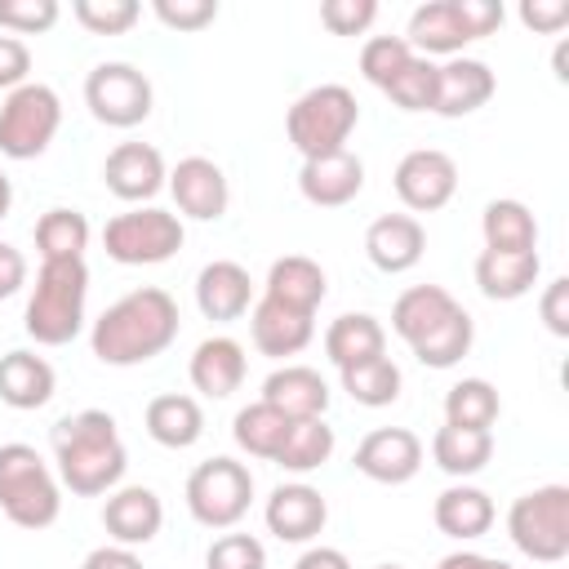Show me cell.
I'll list each match as a JSON object with an SVG mask.
<instances>
[{
    "label": "cell",
    "instance_id": "54",
    "mask_svg": "<svg viewBox=\"0 0 569 569\" xmlns=\"http://www.w3.org/2000/svg\"><path fill=\"white\" fill-rule=\"evenodd\" d=\"M9 204H13V182H9V173L0 169V222L9 218Z\"/></svg>",
    "mask_w": 569,
    "mask_h": 569
},
{
    "label": "cell",
    "instance_id": "20",
    "mask_svg": "<svg viewBox=\"0 0 569 569\" xmlns=\"http://www.w3.org/2000/svg\"><path fill=\"white\" fill-rule=\"evenodd\" d=\"M329 293V280H325V267L307 253H284L271 262L267 271V284H262V298L289 307V311H302V316H316V307L325 302Z\"/></svg>",
    "mask_w": 569,
    "mask_h": 569
},
{
    "label": "cell",
    "instance_id": "2",
    "mask_svg": "<svg viewBox=\"0 0 569 569\" xmlns=\"http://www.w3.org/2000/svg\"><path fill=\"white\" fill-rule=\"evenodd\" d=\"M53 462H58V480L80 493V498H98L111 493L129 467L124 440L116 431V418L107 409H80L67 413L53 427Z\"/></svg>",
    "mask_w": 569,
    "mask_h": 569
},
{
    "label": "cell",
    "instance_id": "53",
    "mask_svg": "<svg viewBox=\"0 0 569 569\" xmlns=\"http://www.w3.org/2000/svg\"><path fill=\"white\" fill-rule=\"evenodd\" d=\"M436 569H516V565H507L498 556H480V551H449Z\"/></svg>",
    "mask_w": 569,
    "mask_h": 569
},
{
    "label": "cell",
    "instance_id": "48",
    "mask_svg": "<svg viewBox=\"0 0 569 569\" xmlns=\"http://www.w3.org/2000/svg\"><path fill=\"white\" fill-rule=\"evenodd\" d=\"M27 71H31V49L18 40V36H0V89H18L27 84Z\"/></svg>",
    "mask_w": 569,
    "mask_h": 569
},
{
    "label": "cell",
    "instance_id": "23",
    "mask_svg": "<svg viewBox=\"0 0 569 569\" xmlns=\"http://www.w3.org/2000/svg\"><path fill=\"white\" fill-rule=\"evenodd\" d=\"M409 49L418 58H431V53H445V58H458L462 44H471V31L462 22V9L458 0H427L409 13Z\"/></svg>",
    "mask_w": 569,
    "mask_h": 569
},
{
    "label": "cell",
    "instance_id": "10",
    "mask_svg": "<svg viewBox=\"0 0 569 569\" xmlns=\"http://www.w3.org/2000/svg\"><path fill=\"white\" fill-rule=\"evenodd\" d=\"M151 80L133 62H98L84 76V102L98 124L107 129H133L151 116Z\"/></svg>",
    "mask_w": 569,
    "mask_h": 569
},
{
    "label": "cell",
    "instance_id": "22",
    "mask_svg": "<svg viewBox=\"0 0 569 569\" xmlns=\"http://www.w3.org/2000/svg\"><path fill=\"white\" fill-rule=\"evenodd\" d=\"M244 369H249L244 347H240L236 338H227V333L204 338V342L191 351V365H187L191 387H196L200 396H209V400H227L231 391H240Z\"/></svg>",
    "mask_w": 569,
    "mask_h": 569
},
{
    "label": "cell",
    "instance_id": "9",
    "mask_svg": "<svg viewBox=\"0 0 569 569\" xmlns=\"http://www.w3.org/2000/svg\"><path fill=\"white\" fill-rule=\"evenodd\" d=\"M253 502V471L236 458H209L187 476V511L204 529H231Z\"/></svg>",
    "mask_w": 569,
    "mask_h": 569
},
{
    "label": "cell",
    "instance_id": "55",
    "mask_svg": "<svg viewBox=\"0 0 569 569\" xmlns=\"http://www.w3.org/2000/svg\"><path fill=\"white\" fill-rule=\"evenodd\" d=\"M373 569H405V565H373Z\"/></svg>",
    "mask_w": 569,
    "mask_h": 569
},
{
    "label": "cell",
    "instance_id": "45",
    "mask_svg": "<svg viewBox=\"0 0 569 569\" xmlns=\"http://www.w3.org/2000/svg\"><path fill=\"white\" fill-rule=\"evenodd\" d=\"M373 18H378V0H325L320 4V22L333 36H360L369 31Z\"/></svg>",
    "mask_w": 569,
    "mask_h": 569
},
{
    "label": "cell",
    "instance_id": "35",
    "mask_svg": "<svg viewBox=\"0 0 569 569\" xmlns=\"http://www.w3.org/2000/svg\"><path fill=\"white\" fill-rule=\"evenodd\" d=\"M289 427H293V418H284V413L271 409L267 400H253V405H244V409L236 413L231 436H236V445H240L249 458H267V462H271V458L280 453Z\"/></svg>",
    "mask_w": 569,
    "mask_h": 569
},
{
    "label": "cell",
    "instance_id": "47",
    "mask_svg": "<svg viewBox=\"0 0 569 569\" xmlns=\"http://www.w3.org/2000/svg\"><path fill=\"white\" fill-rule=\"evenodd\" d=\"M538 311H542V320H547V329H551L556 338H569V280H565V276H556V280L542 289Z\"/></svg>",
    "mask_w": 569,
    "mask_h": 569
},
{
    "label": "cell",
    "instance_id": "27",
    "mask_svg": "<svg viewBox=\"0 0 569 569\" xmlns=\"http://www.w3.org/2000/svg\"><path fill=\"white\" fill-rule=\"evenodd\" d=\"M325 356L338 369H351V365H365V360L387 356V329H382V320L369 316V311H342L325 329Z\"/></svg>",
    "mask_w": 569,
    "mask_h": 569
},
{
    "label": "cell",
    "instance_id": "33",
    "mask_svg": "<svg viewBox=\"0 0 569 569\" xmlns=\"http://www.w3.org/2000/svg\"><path fill=\"white\" fill-rule=\"evenodd\" d=\"M431 458H436V467L445 476L467 480V476H476V471L489 467V458H493V431H467V427H449L445 422L431 436Z\"/></svg>",
    "mask_w": 569,
    "mask_h": 569
},
{
    "label": "cell",
    "instance_id": "16",
    "mask_svg": "<svg viewBox=\"0 0 569 569\" xmlns=\"http://www.w3.org/2000/svg\"><path fill=\"white\" fill-rule=\"evenodd\" d=\"M102 525H107L111 542H120V547H147L160 533V525H164V502L147 485L111 489L107 502H102Z\"/></svg>",
    "mask_w": 569,
    "mask_h": 569
},
{
    "label": "cell",
    "instance_id": "44",
    "mask_svg": "<svg viewBox=\"0 0 569 569\" xmlns=\"http://www.w3.org/2000/svg\"><path fill=\"white\" fill-rule=\"evenodd\" d=\"M58 22V0H0V27L13 36H40Z\"/></svg>",
    "mask_w": 569,
    "mask_h": 569
},
{
    "label": "cell",
    "instance_id": "41",
    "mask_svg": "<svg viewBox=\"0 0 569 569\" xmlns=\"http://www.w3.org/2000/svg\"><path fill=\"white\" fill-rule=\"evenodd\" d=\"M400 111H431L436 107V62L431 58H409L405 71L382 89Z\"/></svg>",
    "mask_w": 569,
    "mask_h": 569
},
{
    "label": "cell",
    "instance_id": "50",
    "mask_svg": "<svg viewBox=\"0 0 569 569\" xmlns=\"http://www.w3.org/2000/svg\"><path fill=\"white\" fill-rule=\"evenodd\" d=\"M80 569H147V565H142V556H138L133 547L102 542V547H93V551L84 556V565H80Z\"/></svg>",
    "mask_w": 569,
    "mask_h": 569
},
{
    "label": "cell",
    "instance_id": "4",
    "mask_svg": "<svg viewBox=\"0 0 569 569\" xmlns=\"http://www.w3.org/2000/svg\"><path fill=\"white\" fill-rule=\"evenodd\" d=\"M0 511L18 529H49L58 520V511H62L58 476L22 440L0 445Z\"/></svg>",
    "mask_w": 569,
    "mask_h": 569
},
{
    "label": "cell",
    "instance_id": "26",
    "mask_svg": "<svg viewBox=\"0 0 569 569\" xmlns=\"http://www.w3.org/2000/svg\"><path fill=\"white\" fill-rule=\"evenodd\" d=\"M538 271H542L538 249H529V253L480 249V258H476V284H480V293L493 298V302H516V298H525V293L538 284Z\"/></svg>",
    "mask_w": 569,
    "mask_h": 569
},
{
    "label": "cell",
    "instance_id": "37",
    "mask_svg": "<svg viewBox=\"0 0 569 569\" xmlns=\"http://www.w3.org/2000/svg\"><path fill=\"white\" fill-rule=\"evenodd\" d=\"M502 413L498 387L485 378H462L445 391V422L449 427H467V431H489Z\"/></svg>",
    "mask_w": 569,
    "mask_h": 569
},
{
    "label": "cell",
    "instance_id": "3",
    "mask_svg": "<svg viewBox=\"0 0 569 569\" xmlns=\"http://www.w3.org/2000/svg\"><path fill=\"white\" fill-rule=\"evenodd\" d=\"M84 298H89V267L84 258L67 262H40L22 329L40 347H67L84 329Z\"/></svg>",
    "mask_w": 569,
    "mask_h": 569
},
{
    "label": "cell",
    "instance_id": "13",
    "mask_svg": "<svg viewBox=\"0 0 569 569\" xmlns=\"http://www.w3.org/2000/svg\"><path fill=\"white\" fill-rule=\"evenodd\" d=\"M356 471L378 480V485H405L422 467V440L409 427H373L356 445Z\"/></svg>",
    "mask_w": 569,
    "mask_h": 569
},
{
    "label": "cell",
    "instance_id": "42",
    "mask_svg": "<svg viewBox=\"0 0 569 569\" xmlns=\"http://www.w3.org/2000/svg\"><path fill=\"white\" fill-rule=\"evenodd\" d=\"M71 13H76V22H80L84 31H93V36H124V31L138 22L142 4H138V0H76Z\"/></svg>",
    "mask_w": 569,
    "mask_h": 569
},
{
    "label": "cell",
    "instance_id": "15",
    "mask_svg": "<svg viewBox=\"0 0 569 569\" xmlns=\"http://www.w3.org/2000/svg\"><path fill=\"white\" fill-rule=\"evenodd\" d=\"M164 156L151 147V142H120L107 151L102 160V182L111 196L129 200V204H142L151 200L160 187H164Z\"/></svg>",
    "mask_w": 569,
    "mask_h": 569
},
{
    "label": "cell",
    "instance_id": "7",
    "mask_svg": "<svg viewBox=\"0 0 569 569\" xmlns=\"http://www.w3.org/2000/svg\"><path fill=\"white\" fill-rule=\"evenodd\" d=\"M187 231H182V218L169 213V209H156V204H138L129 213H116L107 227H102V249L107 258L124 262V267H156V262H169L178 249H182Z\"/></svg>",
    "mask_w": 569,
    "mask_h": 569
},
{
    "label": "cell",
    "instance_id": "18",
    "mask_svg": "<svg viewBox=\"0 0 569 569\" xmlns=\"http://www.w3.org/2000/svg\"><path fill=\"white\" fill-rule=\"evenodd\" d=\"M360 187H365V160L356 151L316 156V160H302V169H298V191L320 209L351 204L360 196Z\"/></svg>",
    "mask_w": 569,
    "mask_h": 569
},
{
    "label": "cell",
    "instance_id": "28",
    "mask_svg": "<svg viewBox=\"0 0 569 569\" xmlns=\"http://www.w3.org/2000/svg\"><path fill=\"white\" fill-rule=\"evenodd\" d=\"M147 436L164 449H191L200 436H204V413H200V400L196 396H182V391H164V396H151L147 400Z\"/></svg>",
    "mask_w": 569,
    "mask_h": 569
},
{
    "label": "cell",
    "instance_id": "31",
    "mask_svg": "<svg viewBox=\"0 0 569 569\" xmlns=\"http://www.w3.org/2000/svg\"><path fill=\"white\" fill-rule=\"evenodd\" d=\"M458 307V298L445 284H413L391 302V329L413 347L427 329H436L449 311Z\"/></svg>",
    "mask_w": 569,
    "mask_h": 569
},
{
    "label": "cell",
    "instance_id": "46",
    "mask_svg": "<svg viewBox=\"0 0 569 569\" xmlns=\"http://www.w3.org/2000/svg\"><path fill=\"white\" fill-rule=\"evenodd\" d=\"M151 9L173 31H200L218 18V0H156Z\"/></svg>",
    "mask_w": 569,
    "mask_h": 569
},
{
    "label": "cell",
    "instance_id": "29",
    "mask_svg": "<svg viewBox=\"0 0 569 569\" xmlns=\"http://www.w3.org/2000/svg\"><path fill=\"white\" fill-rule=\"evenodd\" d=\"M431 516H436V529L440 533H449L458 542H471V538H485L493 529V516L498 511H493V498L485 489H476V485H449L436 498Z\"/></svg>",
    "mask_w": 569,
    "mask_h": 569
},
{
    "label": "cell",
    "instance_id": "39",
    "mask_svg": "<svg viewBox=\"0 0 569 569\" xmlns=\"http://www.w3.org/2000/svg\"><path fill=\"white\" fill-rule=\"evenodd\" d=\"M342 373V391L365 405V409H382V405H396L400 396V365L391 356H378V360H365V365H351V369H338Z\"/></svg>",
    "mask_w": 569,
    "mask_h": 569
},
{
    "label": "cell",
    "instance_id": "51",
    "mask_svg": "<svg viewBox=\"0 0 569 569\" xmlns=\"http://www.w3.org/2000/svg\"><path fill=\"white\" fill-rule=\"evenodd\" d=\"M27 284V258L9 240H0V298H13Z\"/></svg>",
    "mask_w": 569,
    "mask_h": 569
},
{
    "label": "cell",
    "instance_id": "40",
    "mask_svg": "<svg viewBox=\"0 0 569 569\" xmlns=\"http://www.w3.org/2000/svg\"><path fill=\"white\" fill-rule=\"evenodd\" d=\"M409 58H413V49H409L405 36H369V40L360 44V76H365L369 84L387 89V84L405 71Z\"/></svg>",
    "mask_w": 569,
    "mask_h": 569
},
{
    "label": "cell",
    "instance_id": "1",
    "mask_svg": "<svg viewBox=\"0 0 569 569\" xmlns=\"http://www.w3.org/2000/svg\"><path fill=\"white\" fill-rule=\"evenodd\" d=\"M178 329H182V316H178L173 293L160 289V284H142V289L116 298L93 320L89 347H93V356L102 365L129 369V365H147L160 351H169Z\"/></svg>",
    "mask_w": 569,
    "mask_h": 569
},
{
    "label": "cell",
    "instance_id": "36",
    "mask_svg": "<svg viewBox=\"0 0 569 569\" xmlns=\"http://www.w3.org/2000/svg\"><path fill=\"white\" fill-rule=\"evenodd\" d=\"M36 249L40 262H67V258H84L89 249V218L80 209H49L36 222Z\"/></svg>",
    "mask_w": 569,
    "mask_h": 569
},
{
    "label": "cell",
    "instance_id": "30",
    "mask_svg": "<svg viewBox=\"0 0 569 569\" xmlns=\"http://www.w3.org/2000/svg\"><path fill=\"white\" fill-rule=\"evenodd\" d=\"M53 365L36 351H4L0 356V400L9 409H40L53 396Z\"/></svg>",
    "mask_w": 569,
    "mask_h": 569
},
{
    "label": "cell",
    "instance_id": "8",
    "mask_svg": "<svg viewBox=\"0 0 569 569\" xmlns=\"http://www.w3.org/2000/svg\"><path fill=\"white\" fill-rule=\"evenodd\" d=\"M62 124V102L49 84L27 80L0 102V156L9 160H36L49 151L53 133Z\"/></svg>",
    "mask_w": 569,
    "mask_h": 569
},
{
    "label": "cell",
    "instance_id": "11",
    "mask_svg": "<svg viewBox=\"0 0 569 569\" xmlns=\"http://www.w3.org/2000/svg\"><path fill=\"white\" fill-rule=\"evenodd\" d=\"M391 182H396V196H400L405 209H413V213H436V209H445V204L453 200V191H458V164H453V156L440 151V147H413V151L400 156Z\"/></svg>",
    "mask_w": 569,
    "mask_h": 569
},
{
    "label": "cell",
    "instance_id": "34",
    "mask_svg": "<svg viewBox=\"0 0 569 569\" xmlns=\"http://www.w3.org/2000/svg\"><path fill=\"white\" fill-rule=\"evenodd\" d=\"M471 342H476V320L462 311V302L436 325V329H427L409 351L418 356V365H427V369H453L467 351H471Z\"/></svg>",
    "mask_w": 569,
    "mask_h": 569
},
{
    "label": "cell",
    "instance_id": "52",
    "mask_svg": "<svg viewBox=\"0 0 569 569\" xmlns=\"http://www.w3.org/2000/svg\"><path fill=\"white\" fill-rule=\"evenodd\" d=\"M293 569H351V560H347L338 547H307V551L293 560Z\"/></svg>",
    "mask_w": 569,
    "mask_h": 569
},
{
    "label": "cell",
    "instance_id": "21",
    "mask_svg": "<svg viewBox=\"0 0 569 569\" xmlns=\"http://www.w3.org/2000/svg\"><path fill=\"white\" fill-rule=\"evenodd\" d=\"M253 302V280L240 262L213 258L196 276V307L204 320H240Z\"/></svg>",
    "mask_w": 569,
    "mask_h": 569
},
{
    "label": "cell",
    "instance_id": "5",
    "mask_svg": "<svg viewBox=\"0 0 569 569\" xmlns=\"http://www.w3.org/2000/svg\"><path fill=\"white\" fill-rule=\"evenodd\" d=\"M356 124H360V102L347 84H311L284 116V133L302 151V160L347 151Z\"/></svg>",
    "mask_w": 569,
    "mask_h": 569
},
{
    "label": "cell",
    "instance_id": "19",
    "mask_svg": "<svg viewBox=\"0 0 569 569\" xmlns=\"http://www.w3.org/2000/svg\"><path fill=\"white\" fill-rule=\"evenodd\" d=\"M422 249H427V231L413 213H382L365 231V253L387 276H400V271L418 267Z\"/></svg>",
    "mask_w": 569,
    "mask_h": 569
},
{
    "label": "cell",
    "instance_id": "49",
    "mask_svg": "<svg viewBox=\"0 0 569 569\" xmlns=\"http://www.w3.org/2000/svg\"><path fill=\"white\" fill-rule=\"evenodd\" d=\"M520 22L533 31H560L569 22V4L565 0H525L520 4Z\"/></svg>",
    "mask_w": 569,
    "mask_h": 569
},
{
    "label": "cell",
    "instance_id": "32",
    "mask_svg": "<svg viewBox=\"0 0 569 569\" xmlns=\"http://www.w3.org/2000/svg\"><path fill=\"white\" fill-rule=\"evenodd\" d=\"M480 231H485V249H498V253L538 249V218L520 200H489L480 213Z\"/></svg>",
    "mask_w": 569,
    "mask_h": 569
},
{
    "label": "cell",
    "instance_id": "17",
    "mask_svg": "<svg viewBox=\"0 0 569 569\" xmlns=\"http://www.w3.org/2000/svg\"><path fill=\"white\" fill-rule=\"evenodd\" d=\"M493 89H498V80H493V71H489V62H480V58H449L445 67H436V116H445V120H458V116H471V111H480L489 98H493Z\"/></svg>",
    "mask_w": 569,
    "mask_h": 569
},
{
    "label": "cell",
    "instance_id": "24",
    "mask_svg": "<svg viewBox=\"0 0 569 569\" xmlns=\"http://www.w3.org/2000/svg\"><path fill=\"white\" fill-rule=\"evenodd\" d=\"M249 333H253V347L262 356L284 360V356H298L311 342L316 316H302V311H289V307H280L271 298H258L249 307Z\"/></svg>",
    "mask_w": 569,
    "mask_h": 569
},
{
    "label": "cell",
    "instance_id": "38",
    "mask_svg": "<svg viewBox=\"0 0 569 569\" xmlns=\"http://www.w3.org/2000/svg\"><path fill=\"white\" fill-rule=\"evenodd\" d=\"M329 453H333V427H325V418H298L271 462L293 471V476H307V471L325 467Z\"/></svg>",
    "mask_w": 569,
    "mask_h": 569
},
{
    "label": "cell",
    "instance_id": "43",
    "mask_svg": "<svg viewBox=\"0 0 569 569\" xmlns=\"http://www.w3.org/2000/svg\"><path fill=\"white\" fill-rule=\"evenodd\" d=\"M204 569H267V547L253 533H222L209 542Z\"/></svg>",
    "mask_w": 569,
    "mask_h": 569
},
{
    "label": "cell",
    "instance_id": "12",
    "mask_svg": "<svg viewBox=\"0 0 569 569\" xmlns=\"http://www.w3.org/2000/svg\"><path fill=\"white\" fill-rule=\"evenodd\" d=\"M164 187L173 191V204L196 218V222H218L231 204V187H227V173L209 160V156H187L169 169Z\"/></svg>",
    "mask_w": 569,
    "mask_h": 569
},
{
    "label": "cell",
    "instance_id": "25",
    "mask_svg": "<svg viewBox=\"0 0 569 569\" xmlns=\"http://www.w3.org/2000/svg\"><path fill=\"white\" fill-rule=\"evenodd\" d=\"M271 409H280L284 418H325L329 409V382L311 369V365H284L276 373H267L262 382V396Z\"/></svg>",
    "mask_w": 569,
    "mask_h": 569
},
{
    "label": "cell",
    "instance_id": "14",
    "mask_svg": "<svg viewBox=\"0 0 569 569\" xmlns=\"http://www.w3.org/2000/svg\"><path fill=\"white\" fill-rule=\"evenodd\" d=\"M262 520L280 542H311L329 520V502H325V493L316 485L289 480V485L271 489V498L262 507Z\"/></svg>",
    "mask_w": 569,
    "mask_h": 569
},
{
    "label": "cell",
    "instance_id": "6",
    "mask_svg": "<svg viewBox=\"0 0 569 569\" xmlns=\"http://www.w3.org/2000/svg\"><path fill=\"white\" fill-rule=\"evenodd\" d=\"M507 533L520 556L556 565L569 556V485H538L507 511Z\"/></svg>",
    "mask_w": 569,
    "mask_h": 569
}]
</instances>
